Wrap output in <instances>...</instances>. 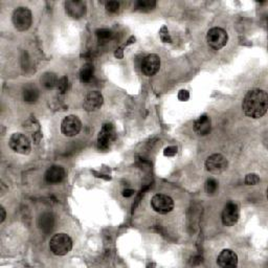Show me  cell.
Returning <instances> with one entry per match:
<instances>
[{"label": "cell", "mask_w": 268, "mask_h": 268, "mask_svg": "<svg viewBox=\"0 0 268 268\" xmlns=\"http://www.w3.org/2000/svg\"><path fill=\"white\" fill-rule=\"evenodd\" d=\"M242 109L245 115L251 119H260L266 114L268 109L267 92L262 89L249 90L242 102Z\"/></svg>", "instance_id": "6da1fadb"}, {"label": "cell", "mask_w": 268, "mask_h": 268, "mask_svg": "<svg viewBox=\"0 0 268 268\" xmlns=\"http://www.w3.org/2000/svg\"><path fill=\"white\" fill-rule=\"evenodd\" d=\"M49 248L55 256H65L72 248V240L64 233L54 234L49 241Z\"/></svg>", "instance_id": "7a4b0ae2"}, {"label": "cell", "mask_w": 268, "mask_h": 268, "mask_svg": "<svg viewBox=\"0 0 268 268\" xmlns=\"http://www.w3.org/2000/svg\"><path fill=\"white\" fill-rule=\"evenodd\" d=\"M12 21L16 30L20 32L28 31L33 22V15L28 7H17L12 15Z\"/></svg>", "instance_id": "3957f363"}, {"label": "cell", "mask_w": 268, "mask_h": 268, "mask_svg": "<svg viewBox=\"0 0 268 268\" xmlns=\"http://www.w3.org/2000/svg\"><path fill=\"white\" fill-rule=\"evenodd\" d=\"M229 35L223 29L221 28H213L207 32L206 35V41L208 46L215 49L219 50L223 48L226 43H228Z\"/></svg>", "instance_id": "277c9868"}, {"label": "cell", "mask_w": 268, "mask_h": 268, "mask_svg": "<svg viewBox=\"0 0 268 268\" xmlns=\"http://www.w3.org/2000/svg\"><path fill=\"white\" fill-rule=\"evenodd\" d=\"M8 146L14 152L23 155L30 154L32 150L30 139L22 133H14L8 140Z\"/></svg>", "instance_id": "5b68a950"}, {"label": "cell", "mask_w": 268, "mask_h": 268, "mask_svg": "<svg viewBox=\"0 0 268 268\" xmlns=\"http://www.w3.org/2000/svg\"><path fill=\"white\" fill-rule=\"evenodd\" d=\"M151 206L158 214L166 215L174 209V200L165 194H156L151 199Z\"/></svg>", "instance_id": "8992f818"}, {"label": "cell", "mask_w": 268, "mask_h": 268, "mask_svg": "<svg viewBox=\"0 0 268 268\" xmlns=\"http://www.w3.org/2000/svg\"><path fill=\"white\" fill-rule=\"evenodd\" d=\"M116 138V130L111 124H104L98 135V147L100 150H107Z\"/></svg>", "instance_id": "52a82bcc"}, {"label": "cell", "mask_w": 268, "mask_h": 268, "mask_svg": "<svg viewBox=\"0 0 268 268\" xmlns=\"http://www.w3.org/2000/svg\"><path fill=\"white\" fill-rule=\"evenodd\" d=\"M82 129V123L78 116L68 115L61 123V131L67 137L78 135Z\"/></svg>", "instance_id": "ba28073f"}, {"label": "cell", "mask_w": 268, "mask_h": 268, "mask_svg": "<svg viewBox=\"0 0 268 268\" xmlns=\"http://www.w3.org/2000/svg\"><path fill=\"white\" fill-rule=\"evenodd\" d=\"M240 217V209L237 203H234V201H230L225 204L222 215H221V220L223 225L225 226H233L236 224L239 220Z\"/></svg>", "instance_id": "9c48e42d"}, {"label": "cell", "mask_w": 268, "mask_h": 268, "mask_svg": "<svg viewBox=\"0 0 268 268\" xmlns=\"http://www.w3.org/2000/svg\"><path fill=\"white\" fill-rule=\"evenodd\" d=\"M228 159L222 154H213L205 162L206 170L212 174H220L228 169Z\"/></svg>", "instance_id": "30bf717a"}, {"label": "cell", "mask_w": 268, "mask_h": 268, "mask_svg": "<svg viewBox=\"0 0 268 268\" xmlns=\"http://www.w3.org/2000/svg\"><path fill=\"white\" fill-rule=\"evenodd\" d=\"M161 68V58L155 54H150L142 59L141 71L147 77H152Z\"/></svg>", "instance_id": "8fae6325"}, {"label": "cell", "mask_w": 268, "mask_h": 268, "mask_svg": "<svg viewBox=\"0 0 268 268\" xmlns=\"http://www.w3.org/2000/svg\"><path fill=\"white\" fill-rule=\"evenodd\" d=\"M217 264L222 268L237 267L238 256L232 249H223L217 258Z\"/></svg>", "instance_id": "7c38bea8"}, {"label": "cell", "mask_w": 268, "mask_h": 268, "mask_svg": "<svg viewBox=\"0 0 268 268\" xmlns=\"http://www.w3.org/2000/svg\"><path fill=\"white\" fill-rule=\"evenodd\" d=\"M66 13L73 19H80L86 14V4L81 0H69L65 2Z\"/></svg>", "instance_id": "4fadbf2b"}, {"label": "cell", "mask_w": 268, "mask_h": 268, "mask_svg": "<svg viewBox=\"0 0 268 268\" xmlns=\"http://www.w3.org/2000/svg\"><path fill=\"white\" fill-rule=\"evenodd\" d=\"M103 103H104V98L100 92L90 91L86 96L85 100H84V109L88 112L97 111L98 109L102 107Z\"/></svg>", "instance_id": "5bb4252c"}, {"label": "cell", "mask_w": 268, "mask_h": 268, "mask_svg": "<svg viewBox=\"0 0 268 268\" xmlns=\"http://www.w3.org/2000/svg\"><path fill=\"white\" fill-rule=\"evenodd\" d=\"M65 177V170L60 166H52L45 172L44 179L49 184L60 183Z\"/></svg>", "instance_id": "9a60e30c"}, {"label": "cell", "mask_w": 268, "mask_h": 268, "mask_svg": "<svg viewBox=\"0 0 268 268\" xmlns=\"http://www.w3.org/2000/svg\"><path fill=\"white\" fill-rule=\"evenodd\" d=\"M212 129V121L211 117L206 114L201 115L198 120L194 123V131L201 136L207 135Z\"/></svg>", "instance_id": "2e32d148"}, {"label": "cell", "mask_w": 268, "mask_h": 268, "mask_svg": "<svg viewBox=\"0 0 268 268\" xmlns=\"http://www.w3.org/2000/svg\"><path fill=\"white\" fill-rule=\"evenodd\" d=\"M39 99V90L35 87L29 85L23 90V100L29 104L36 103Z\"/></svg>", "instance_id": "e0dca14e"}, {"label": "cell", "mask_w": 268, "mask_h": 268, "mask_svg": "<svg viewBox=\"0 0 268 268\" xmlns=\"http://www.w3.org/2000/svg\"><path fill=\"white\" fill-rule=\"evenodd\" d=\"M41 84L43 85L46 89H53L55 87H57L58 85V78L56 73L54 72H45L42 75L41 79Z\"/></svg>", "instance_id": "ac0fdd59"}, {"label": "cell", "mask_w": 268, "mask_h": 268, "mask_svg": "<svg viewBox=\"0 0 268 268\" xmlns=\"http://www.w3.org/2000/svg\"><path fill=\"white\" fill-rule=\"evenodd\" d=\"M94 73H95V67L92 64L87 63L82 67V69L80 71V80L82 83L87 84L91 82L92 78H94Z\"/></svg>", "instance_id": "d6986e66"}, {"label": "cell", "mask_w": 268, "mask_h": 268, "mask_svg": "<svg viewBox=\"0 0 268 268\" xmlns=\"http://www.w3.org/2000/svg\"><path fill=\"white\" fill-rule=\"evenodd\" d=\"M41 229L42 230H44L46 232H49V231H52L53 230V225H54V219H53V217L46 214V215H43L41 217Z\"/></svg>", "instance_id": "ffe728a7"}, {"label": "cell", "mask_w": 268, "mask_h": 268, "mask_svg": "<svg viewBox=\"0 0 268 268\" xmlns=\"http://www.w3.org/2000/svg\"><path fill=\"white\" fill-rule=\"evenodd\" d=\"M218 187H219V183L215 179V178H208L205 182V192L208 195H214L215 193L218 190Z\"/></svg>", "instance_id": "44dd1931"}, {"label": "cell", "mask_w": 268, "mask_h": 268, "mask_svg": "<svg viewBox=\"0 0 268 268\" xmlns=\"http://www.w3.org/2000/svg\"><path fill=\"white\" fill-rule=\"evenodd\" d=\"M112 36H113V34L110 30L100 29V30L97 31V37H98L99 41H100V42H106V41L111 40Z\"/></svg>", "instance_id": "7402d4cb"}, {"label": "cell", "mask_w": 268, "mask_h": 268, "mask_svg": "<svg viewBox=\"0 0 268 268\" xmlns=\"http://www.w3.org/2000/svg\"><path fill=\"white\" fill-rule=\"evenodd\" d=\"M156 5L155 1H148V0H142V1H137L135 7L139 11H150Z\"/></svg>", "instance_id": "603a6c76"}, {"label": "cell", "mask_w": 268, "mask_h": 268, "mask_svg": "<svg viewBox=\"0 0 268 268\" xmlns=\"http://www.w3.org/2000/svg\"><path fill=\"white\" fill-rule=\"evenodd\" d=\"M67 87H68V79H67V77H62L60 80L58 81L57 88L59 91L61 92V94H65L66 90H67Z\"/></svg>", "instance_id": "cb8c5ba5"}, {"label": "cell", "mask_w": 268, "mask_h": 268, "mask_svg": "<svg viewBox=\"0 0 268 268\" xmlns=\"http://www.w3.org/2000/svg\"><path fill=\"white\" fill-rule=\"evenodd\" d=\"M260 182V178L257 174H247L245 177V183L247 186H256Z\"/></svg>", "instance_id": "d4e9b609"}, {"label": "cell", "mask_w": 268, "mask_h": 268, "mask_svg": "<svg viewBox=\"0 0 268 268\" xmlns=\"http://www.w3.org/2000/svg\"><path fill=\"white\" fill-rule=\"evenodd\" d=\"M105 8L109 13H116L120 10V3L117 1H108L105 4Z\"/></svg>", "instance_id": "484cf974"}, {"label": "cell", "mask_w": 268, "mask_h": 268, "mask_svg": "<svg viewBox=\"0 0 268 268\" xmlns=\"http://www.w3.org/2000/svg\"><path fill=\"white\" fill-rule=\"evenodd\" d=\"M176 153H177V147H174V146L168 147L164 151L165 156H174L176 155Z\"/></svg>", "instance_id": "4316f807"}, {"label": "cell", "mask_w": 268, "mask_h": 268, "mask_svg": "<svg viewBox=\"0 0 268 268\" xmlns=\"http://www.w3.org/2000/svg\"><path fill=\"white\" fill-rule=\"evenodd\" d=\"M189 99H190V94L188 90L182 89L178 92V100H181V102H186V100H188Z\"/></svg>", "instance_id": "83f0119b"}, {"label": "cell", "mask_w": 268, "mask_h": 268, "mask_svg": "<svg viewBox=\"0 0 268 268\" xmlns=\"http://www.w3.org/2000/svg\"><path fill=\"white\" fill-rule=\"evenodd\" d=\"M133 195H134V191L131 190V189H126V190H124V192H123V196L126 197V198L131 197V196H133Z\"/></svg>", "instance_id": "f1b7e54d"}, {"label": "cell", "mask_w": 268, "mask_h": 268, "mask_svg": "<svg viewBox=\"0 0 268 268\" xmlns=\"http://www.w3.org/2000/svg\"><path fill=\"white\" fill-rule=\"evenodd\" d=\"M0 212H1V220H0V223H2L5 219V211L3 206H0Z\"/></svg>", "instance_id": "f546056e"}]
</instances>
